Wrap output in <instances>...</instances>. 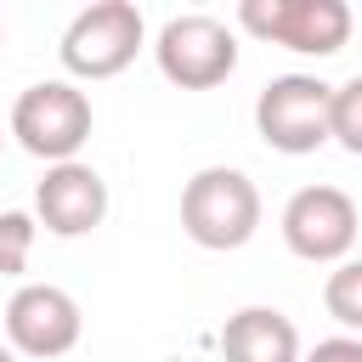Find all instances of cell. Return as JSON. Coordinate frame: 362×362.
I'll list each match as a JSON object with an SVG mask.
<instances>
[{
    "label": "cell",
    "mask_w": 362,
    "mask_h": 362,
    "mask_svg": "<svg viewBox=\"0 0 362 362\" xmlns=\"http://www.w3.org/2000/svg\"><path fill=\"white\" fill-rule=\"evenodd\" d=\"M328 141H339L345 153L362 158V74L334 85V102H328Z\"/></svg>",
    "instance_id": "cell-12"
},
{
    "label": "cell",
    "mask_w": 362,
    "mask_h": 362,
    "mask_svg": "<svg viewBox=\"0 0 362 362\" xmlns=\"http://www.w3.org/2000/svg\"><path fill=\"white\" fill-rule=\"evenodd\" d=\"M141 40H147V23H141V11L130 0H90L62 28L57 57H62V68L74 79H113V74H124L136 62Z\"/></svg>",
    "instance_id": "cell-2"
},
{
    "label": "cell",
    "mask_w": 362,
    "mask_h": 362,
    "mask_svg": "<svg viewBox=\"0 0 362 362\" xmlns=\"http://www.w3.org/2000/svg\"><path fill=\"white\" fill-rule=\"evenodd\" d=\"M322 305L339 328H351L362 339V260H339L322 283Z\"/></svg>",
    "instance_id": "cell-11"
},
{
    "label": "cell",
    "mask_w": 362,
    "mask_h": 362,
    "mask_svg": "<svg viewBox=\"0 0 362 362\" xmlns=\"http://www.w3.org/2000/svg\"><path fill=\"white\" fill-rule=\"evenodd\" d=\"M181 226L198 249H243L260 226V187L232 164H209L181 187Z\"/></svg>",
    "instance_id": "cell-1"
},
{
    "label": "cell",
    "mask_w": 362,
    "mask_h": 362,
    "mask_svg": "<svg viewBox=\"0 0 362 362\" xmlns=\"http://www.w3.org/2000/svg\"><path fill=\"white\" fill-rule=\"evenodd\" d=\"M0 362H17V351H11V345H0Z\"/></svg>",
    "instance_id": "cell-15"
},
{
    "label": "cell",
    "mask_w": 362,
    "mask_h": 362,
    "mask_svg": "<svg viewBox=\"0 0 362 362\" xmlns=\"http://www.w3.org/2000/svg\"><path fill=\"white\" fill-rule=\"evenodd\" d=\"M153 57H158V74L181 90H209L221 85L232 68H238V34L221 23V17H204V11H187V17H170L153 40Z\"/></svg>",
    "instance_id": "cell-6"
},
{
    "label": "cell",
    "mask_w": 362,
    "mask_h": 362,
    "mask_svg": "<svg viewBox=\"0 0 362 362\" xmlns=\"http://www.w3.org/2000/svg\"><path fill=\"white\" fill-rule=\"evenodd\" d=\"M328 102L334 85H322L317 74H277L255 96V130L277 153H317L328 141Z\"/></svg>",
    "instance_id": "cell-4"
},
{
    "label": "cell",
    "mask_w": 362,
    "mask_h": 362,
    "mask_svg": "<svg viewBox=\"0 0 362 362\" xmlns=\"http://www.w3.org/2000/svg\"><path fill=\"white\" fill-rule=\"evenodd\" d=\"M300 362H362V339L356 334H334V339H317Z\"/></svg>",
    "instance_id": "cell-14"
},
{
    "label": "cell",
    "mask_w": 362,
    "mask_h": 362,
    "mask_svg": "<svg viewBox=\"0 0 362 362\" xmlns=\"http://www.w3.org/2000/svg\"><path fill=\"white\" fill-rule=\"evenodd\" d=\"M283 243L311 260V266H328V260H345L351 243H356V204L351 192L317 181V187H300L288 204H283Z\"/></svg>",
    "instance_id": "cell-8"
},
{
    "label": "cell",
    "mask_w": 362,
    "mask_h": 362,
    "mask_svg": "<svg viewBox=\"0 0 362 362\" xmlns=\"http://www.w3.org/2000/svg\"><path fill=\"white\" fill-rule=\"evenodd\" d=\"M102 215H107V181L90 164H79V158L45 164V175L34 187V221L51 238H85L102 226Z\"/></svg>",
    "instance_id": "cell-9"
},
{
    "label": "cell",
    "mask_w": 362,
    "mask_h": 362,
    "mask_svg": "<svg viewBox=\"0 0 362 362\" xmlns=\"http://www.w3.org/2000/svg\"><path fill=\"white\" fill-rule=\"evenodd\" d=\"M226 362H300V334L277 305H243L221 328Z\"/></svg>",
    "instance_id": "cell-10"
},
{
    "label": "cell",
    "mask_w": 362,
    "mask_h": 362,
    "mask_svg": "<svg viewBox=\"0 0 362 362\" xmlns=\"http://www.w3.org/2000/svg\"><path fill=\"white\" fill-rule=\"evenodd\" d=\"M238 23L255 40H272L300 57H334L351 40V6L345 0H243Z\"/></svg>",
    "instance_id": "cell-5"
},
{
    "label": "cell",
    "mask_w": 362,
    "mask_h": 362,
    "mask_svg": "<svg viewBox=\"0 0 362 362\" xmlns=\"http://www.w3.org/2000/svg\"><path fill=\"white\" fill-rule=\"evenodd\" d=\"M11 136L45 164H68L90 141V96L74 79H40L11 107Z\"/></svg>",
    "instance_id": "cell-3"
},
{
    "label": "cell",
    "mask_w": 362,
    "mask_h": 362,
    "mask_svg": "<svg viewBox=\"0 0 362 362\" xmlns=\"http://www.w3.org/2000/svg\"><path fill=\"white\" fill-rule=\"evenodd\" d=\"M34 232H40V221H34L28 209H6V215H0V277H23V272H28Z\"/></svg>",
    "instance_id": "cell-13"
},
{
    "label": "cell",
    "mask_w": 362,
    "mask_h": 362,
    "mask_svg": "<svg viewBox=\"0 0 362 362\" xmlns=\"http://www.w3.org/2000/svg\"><path fill=\"white\" fill-rule=\"evenodd\" d=\"M79 300L57 283H23L11 300H6V345L17 356H34V362H57L79 345Z\"/></svg>",
    "instance_id": "cell-7"
}]
</instances>
